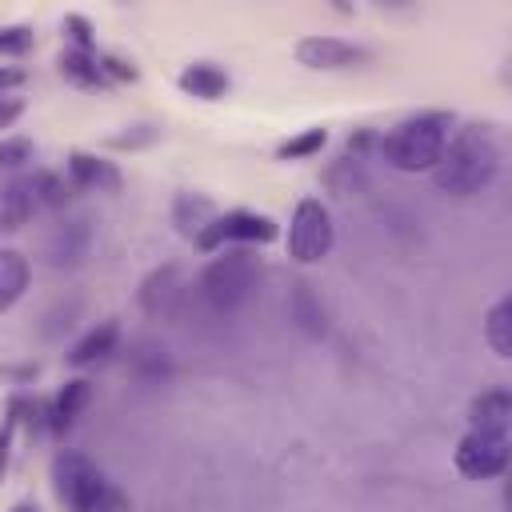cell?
<instances>
[{"label": "cell", "instance_id": "6da1fadb", "mask_svg": "<svg viewBox=\"0 0 512 512\" xmlns=\"http://www.w3.org/2000/svg\"><path fill=\"white\" fill-rule=\"evenodd\" d=\"M500 160L504 152H500V136L492 124H456V132L444 144V156L432 168V184L436 192L456 196V200L480 196L496 180Z\"/></svg>", "mask_w": 512, "mask_h": 512}, {"label": "cell", "instance_id": "7a4b0ae2", "mask_svg": "<svg viewBox=\"0 0 512 512\" xmlns=\"http://www.w3.org/2000/svg\"><path fill=\"white\" fill-rule=\"evenodd\" d=\"M452 132H456V116L452 112L424 108V112H412L400 124H392L376 140V152L396 172H432L436 160L444 156V144H448Z\"/></svg>", "mask_w": 512, "mask_h": 512}, {"label": "cell", "instance_id": "3957f363", "mask_svg": "<svg viewBox=\"0 0 512 512\" xmlns=\"http://www.w3.org/2000/svg\"><path fill=\"white\" fill-rule=\"evenodd\" d=\"M52 488L68 512H132L120 484L80 452H60L52 460Z\"/></svg>", "mask_w": 512, "mask_h": 512}, {"label": "cell", "instance_id": "277c9868", "mask_svg": "<svg viewBox=\"0 0 512 512\" xmlns=\"http://www.w3.org/2000/svg\"><path fill=\"white\" fill-rule=\"evenodd\" d=\"M256 276H260V264L248 248H224V252H212V260L200 268L196 296L204 300L208 312L236 316L248 304V296L256 288Z\"/></svg>", "mask_w": 512, "mask_h": 512}, {"label": "cell", "instance_id": "5b68a950", "mask_svg": "<svg viewBox=\"0 0 512 512\" xmlns=\"http://www.w3.org/2000/svg\"><path fill=\"white\" fill-rule=\"evenodd\" d=\"M288 256L296 264H320L332 244H336V224H332V212L320 196H304L296 208H292V220H288Z\"/></svg>", "mask_w": 512, "mask_h": 512}, {"label": "cell", "instance_id": "8992f818", "mask_svg": "<svg viewBox=\"0 0 512 512\" xmlns=\"http://www.w3.org/2000/svg\"><path fill=\"white\" fill-rule=\"evenodd\" d=\"M276 220L268 212H252V208H228L216 212L200 236L192 240L200 252H224V248H240V244H272L276 240Z\"/></svg>", "mask_w": 512, "mask_h": 512}, {"label": "cell", "instance_id": "52a82bcc", "mask_svg": "<svg viewBox=\"0 0 512 512\" xmlns=\"http://www.w3.org/2000/svg\"><path fill=\"white\" fill-rule=\"evenodd\" d=\"M296 64H304L308 72H352L372 64V48L348 36H332V32H308L296 40L292 48Z\"/></svg>", "mask_w": 512, "mask_h": 512}, {"label": "cell", "instance_id": "ba28073f", "mask_svg": "<svg viewBox=\"0 0 512 512\" xmlns=\"http://www.w3.org/2000/svg\"><path fill=\"white\" fill-rule=\"evenodd\" d=\"M452 464L464 480H496L508 468V436L504 432H476L468 428L456 440Z\"/></svg>", "mask_w": 512, "mask_h": 512}, {"label": "cell", "instance_id": "9c48e42d", "mask_svg": "<svg viewBox=\"0 0 512 512\" xmlns=\"http://www.w3.org/2000/svg\"><path fill=\"white\" fill-rule=\"evenodd\" d=\"M184 296H188V284H184V272H180L176 264L152 268V272L140 280V288H136V300H140L144 316H152V320H172V316L180 312Z\"/></svg>", "mask_w": 512, "mask_h": 512}, {"label": "cell", "instance_id": "30bf717a", "mask_svg": "<svg viewBox=\"0 0 512 512\" xmlns=\"http://www.w3.org/2000/svg\"><path fill=\"white\" fill-rule=\"evenodd\" d=\"M92 220L88 216H64L52 224L48 240H44V256L52 268H76L88 260L92 252Z\"/></svg>", "mask_w": 512, "mask_h": 512}, {"label": "cell", "instance_id": "8fae6325", "mask_svg": "<svg viewBox=\"0 0 512 512\" xmlns=\"http://www.w3.org/2000/svg\"><path fill=\"white\" fill-rule=\"evenodd\" d=\"M64 180H68L76 192H120V184H124L116 160L96 156V152H84V148L68 152V160H64Z\"/></svg>", "mask_w": 512, "mask_h": 512}, {"label": "cell", "instance_id": "7c38bea8", "mask_svg": "<svg viewBox=\"0 0 512 512\" xmlns=\"http://www.w3.org/2000/svg\"><path fill=\"white\" fill-rule=\"evenodd\" d=\"M40 212L36 204V188H32V172H16L0 180V236L20 232L32 216Z\"/></svg>", "mask_w": 512, "mask_h": 512}, {"label": "cell", "instance_id": "4fadbf2b", "mask_svg": "<svg viewBox=\"0 0 512 512\" xmlns=\"http://www.w3.org/2000/svg\"><path fill=\"white\" fill-rule=\"evenodd\" d=\"M92 404V384L84 380V376H76V380H64V388L44 404V432L48 436H64L80 416H84V408Z\"/></svg>", "mask_w": 512, "mask_h": 512}, {"label": "cell", "instance_id": "5bb4252c", "mask_svg": "<svg viewBox=\"0 0 512 512\" xmlns=\"http://www.w3.org/2000/svg\"><path fill=\"white\" fill-rule=\"evenodd\" d=\"M176 88L184 96H196V100H224L232 92V76L216 60H192V64L180 68Z\"/></svg>", "mask_w": 512, "mask_h": 512}, {"label": "cell", "instance_id": "9a60e30c", "mask_svg": "<svg viewBox=\"0 0 512 512\" xmlns=\"http://www.w3.org/2000/svg\"><path fill=\"white\" fill-rule=\"evenodd\" d=\"M288 316L296 320V328L312 340L328 336V308L320 300V292L308 284V280H296L292 292H288Z\"/></svg>", "mask_w": 512, "mask_h": 512}, {"label": "cell", "instance_id": "2e32d148", "mask_svg": "<svg viewBox=\"0 0 512 512\" xmlns=\"http://www.w3.org/2000/svg\"><path fill=\"white\" fill-rule=\"evenodd\" d=\"M56 72H60V76H64L72 88H84V92H104V88H112V84H108V76L100 72L96 52L64 48V52L56 56Z\"/></svg>", "mask_w": 512, "mask_h": 512}, {"label": "cell", "instance_id": "e0dca14e", "mask_svg": "<svg viewBox=\"0 0 512 512\" xmlns=\"http://www.w3.org/2000/svg\"><path fill=\"white\" fill-rule=\"evenodd\" d=\"M32 284V264L24 252L0 244V312H12Z\"/></svg>", "mask_w": 512, "mask_h": 512}, {"label": "cell", "instance_id": "ac0fdd59", "mask_svg": "<svg viewBox=\"0 0 512 512\" xmlns=\"http://www.w3.org/2000/svg\"><path fill=\"white\" fill-rule=\"evenodd\" d=\"M116 348H120V324L104 320V324L88 328V332H84V336L72 344V352H68V364H72V368H88V364H100V360H108Z\"/></svg>", "mask_w": 512, "mask_h": 512}, {"label": "cell", "instance_id": "d6986e66", "mask_svg": "<svg viewBox=\"0 0 512 512\" xmlns=\"http://www.w3.org/2000/svg\"><path fill=\"white\" fill-rule=\"evenodd\" d=\"M508 416H512V396L504 388H492V392H480L472 404H468V424L476 432H504L508 436Z\"/></svg>", "mask_w": 512, "mask_h": 512}, {"label": "cell", "instance_id": "ffe728a7", "mask_svg": "<svg viewBox=\"0 0 512 512\" xmlns=\"http://www.w3.org/2000/svg\"><path fill=\"white\" fill-rule=\"evenodd\" d=\"M212 216H216V204H212L204 192H176V200H172V224L180 228V236L196 240L200 228H204Z\"/></svg>", "mask_w": 512, "mask_h": 512}, {"label": "cell", "instance_id": "44dd1931", "mask_svg": "<svg viewBox=\"0 0 512 512\" xmlns=\"http://www.w3.org/2000/svg\"><path fill=\"white\" fill-rule=\"evenodd\" d=\"M484 344L496 360H508L512 356V300L500 296L488 312H484Z\"/></svg>", "mask_w": 512, "mask_h": 512}, {"label": "cell", "instance_id": "7402d4cb", "mask_svg": "<svg viewBox=\"0 0 512 512\" xmlns=\"http://www.w3.org/2000/svg\"><path fill=\"white\" fill-rule=\"evenodd\" d=\"M324 144H328V128L316 124V128H304V132L280 140V144H276V156H280V160H308V156H316Z\"/></svg>", "mask_w": 512, "mask_h": 512}, {"label": "cell", "instance_id": "603a6c76", "mask_svg": "<svg viewBox=\"0 0 512 512\" xmlns=\"http://www.w3.org/2000/svg\"><path fill=\"white\" fill-rule=\"evenodd\" d=\"M156 140H160V128L156 124H124V132H112L104 144L112 152H140V148H148Z\"/></svg>", "mask_w": 512, "mask_h": 512}, {"label": "cell", "instance_id": "cb8c5ba5", "mask_svg": "<svg viewBox=\"0 0 512 512\" xmlns=\"http://www.w3.org/2000/svg\"><path fill=\"white\" fill-rule=\"evenodd\" d=\"M32 156H36V144L28 136H4L0 140V172L16 176V172H24L32 164Z\"/></svg>", "mask_w": 512, "mask_h": 512}, {"label": "cell", "instance_id": "d4e9b609", "mask_svg": "<svg viewBox=\"0 0 512 512\" xmlns=\"http://www.w3.org/2000/svg\"><path fill=\"white\" fill-rule=\"evenodd\" d=\"M96 60H100V72L108 76V84H136V80H140V68H136L128 56H120V52L96 48Z\"/></svg>", "mask_w": 512, "mask_h": 512}, {"label": "cell", "instance_id": "484cf974", "mask_svg": "<svg viewBox=\"0 0 512 512\" xmlns=\"http://www.w3.org/2000/svg\"><path fill=\"white\" fill-rule=\"evenodd\" d=\"M60 32L68 36V44H72V48H80V52H96V28H92V20H88V16L68 12V16L60 20Z\"/></svg>", "mask_w": 512, "mask_h": 512}, {"label": "cell", "instance_id": "4316f807", "mask_svg": "<svg viewBox=\"0 0 512 512\" xmlns=\"http://www.w3.org/2000/svg\"><path fill=\"white\" fill-rule=\"evenodd\" d=\"M16 428H20V396L8 400L4 420H0V480H4V472H8V464H12V440H16Z\"/></svg>", "mask_w": 512, "mask_h": 512}, {"label": "cell", "instance_id": "83f0119b", "mask_svg": "<svg viewBox=\"0 0 512 512\" xmlns=\"http://www.w3.org/2000/svg\"><path fill=\"white\" fill-rule=\"evenodd\" d=\"M36 44L28 24H0V56H28Z\"/></svg>", "mask_w": 512, "mask_h": 512}, {"label": "cell", "instance_id": "f1b7e54d", "mask_svg": "<svg viewBox=\"0 0 512 512\" xmlns=\"http://www.w3.org/2000/svg\"><path fill=\"white\" fill-rule=\"evenodd\" d=\"M28 72L24 68H12V64H0V96H12L16 88H24Z\"/></svg>", "mask_w": 512, "mask_h": 512}, {"label": "cell", "instance_id": "f546056e", "mask_svg": "<svg viewBox=\"0 0 512 512\" xmlns=\"http://www.w3.org/2000/svg\"><path fill=\"white\" fill-rule=\"evenodd\" d=\"M24 116V100L20 96H0V128H12Z\"/></svg>", "mask_w": 512, "mask_h": 512}, {"label": "cell", "instance_id": "4dcf8cb0", "mask_svg": "<svg viewBox=\"0 0 512 512\" xmlns=\"http://www.w3.org/2000/svg\"><path fill=\"white\" fill-rule=\"evenodd\" d=\"M0 376L16 380V384H32L36 380V364H0Z\"/></svg>", "mask_w": 512, "mask_h": 512}, {"label": "cell", "instance_id": "1f68e13d", "mask_svg": "<svg viewBox=\"0 0 512 512\" xmlns=\"http://www.w3.org/2000/svg\"><path fill=\"white\" fill-rule=\"evenodd\" d=\"M12 512H36V508H32V504H16Z\"/></svg>", "mask_w": 512, "mask_h": 512}]
</instances>
